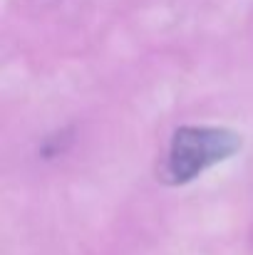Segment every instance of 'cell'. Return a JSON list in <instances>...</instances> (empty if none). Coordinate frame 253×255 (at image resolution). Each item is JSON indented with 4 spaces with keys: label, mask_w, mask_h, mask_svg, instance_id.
Segmentation results:
<instances>
[{
    "label": "cell",
    "mask_w": 253,
    "mask_h": 255,
    "mask_svg": "<svg viewBox=\"0 0 253 255\" xmlns=\"http://www.w3.org/2000/svg\"><path fill=\"white\" fill-rule=\"evenodd\" d=\"M241 149V136L221 127H181L169 146L164 178L174 186L189 183L214 164L231 159Z\"/></svg>",
    "instance_id": "6da1fadb"
}]
</instances>
